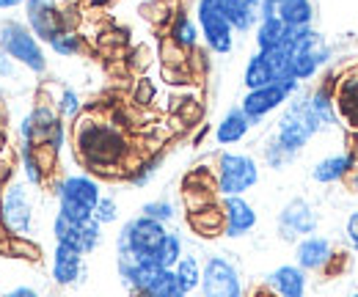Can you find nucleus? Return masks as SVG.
I'll return each mask as SVG.
<instances>
[{"label": "nucleus", "mask_w": 358, "mask_h": 297, "mask_svg": "<svg viewBox=\"0 0 358 297\" xmlns=\"http://www.w3.org/2000/svg\"><path fill=\"white\" fill-rule=\"evenodd\" d=\"M75 152L78 160L102 176H130L133 173V143L127 132L105 119L78 116L75 119Z\"/></svg>", "instance_id": "1"}, {"label": "nucleus", "mask_w": 358, "mask_h": 297, "mask_svg": "<svg viewBox=\"0 0 358 297\" xmlns=\"http://www.w3.org/2000/svg\"><path fill=\"white\" fill-rule=\"evenodd\" d=\"M55 198H58V212L69 217L72 223H86L94 217V207L102 198L99 182L86 173H72L55 184Z\"/></svg>", "instance_id": "2"}, {"label": "nucleus", "mask_w": 358, "mask_h": 297, "mask_svg": "<svg viewBox=\"0 0 358 297\" xmlns=\"http://www.w3.org/2000/svg\"><path fill=\"white\" fill-rule=\"evenodd\" d=\"M320 132L317 122H314L312 110H309V96H303L301 91L295 96H289L278 124H275V140L298 157V152H303V146Z\"/></svg>", "instance_id": "3"}, {"label": "nucleus", "mask_w": 358, "mask_h": 297, "mask_svg": "<svg viewBox=\"0 0 358 297\" xmlns=\"http://www.w3.org/2000/svg\"><path fill=\"white\" fill-rule=\"evenodd\" d=\"M169 229L152 217L138 215L133 220H127L116 237V256H127L135 261H155V254L160 248V242L166 240Z\"/></svg>", "instance_id": "4"}, {"label": "nucleus", "mask_w": 358, "mask_h": 297, "mask_svg": "<svg viewBox=\"0 0 358 297\" xmlns=\"http://www.w3.org/2000/svg\"><path fill=\"white\" fill-rule=\"evenodd\" d=\"M0 50L22 64L25 69L42 75L47 69V58H45V50H42V42L34 36V31L22 22H14V20H6L0 22Z\"/></svg>", "instance_id": "5"}, {"label": "nucleus", "mask_w": 358, "mask_h": 297, "mask_svg": "<svg viewBox=\"0 0 358 297\" xmlns=\"http://www.w3.org/2000/svg\"><path fill=\"white\" fill-rule=\"evenodd\" d=\"M259 182V166L251 154H240V152H224L218 154L215 163V184H218V196H245L251 187H257Z\"/></svg>", "instance_id": "6"}, {"label": "nucleus", "mask_w": 358, "mask_h": 297, "mask_svg": "<svg viewBox=\"0 0 358 297\" xmlns=\"http://www.w3.org/2000/svg\"><path fill=\"white\" fill-rule=\"evenodd\" d=\"M201 297H245L240 270L226 256H210L201 264Z\"/></svg>", "instance_id": "7"}, {"label": "nucleus", "mask_w": 358, "mask_h": 297, "mask_svg": "<svg viewBox=\"0 0 358 297\" xmlns=\"http://www.w3.org/2000/svg\"><path fill=\"white\" fill-rule=\"evenodd\" d=\"M52 237H55V245H66L78 254H91L99 248L102 242V226L91 217L86 223H72L69 217L58 212L52 220Z\"/></svg>", "instance_id": "8"}, {"label": "nucleus", "mask_w": 358, "mask_h": 297, "mask_svg": "<svg viewBox=\"0 0 358 297\" xmlns=\"http://www.w3.org/2000/svg\"><path fill=\"white\" fill-rule=\"evenodd\" d=\"M278 237L284 242H301L303 237H309L317 231L320 226V217H317V210L306 198H289L281 212H278Z\"/></svg>", "instance_id": "9"}, {"label": "nucleus", "mask_w": 358, "mask_h": 297, "mask_svg": "<svg viewBox=\"0 0 358 297\" xmlns=\"http://www.w3.org/2000/svg\"><path fill=\"white\" fill-rule=\"evenodd\" d=\"M0 220L8 229V234L28 237L34 229V204L25 190V184H8V190L0 196Z\"/></svg>", "instance_id": "10"}, {"label": "nucleus", "mask_w": 358, "mask_h": 297, "mask_svg": "<svg viewBox=\"0 0 358 297\" xmlns=\"http://www.w3.org/2000/svg\"><path fill=\"white\" fill-rule=\"evenodd\" d=\"M289 96H292V94H289L284 85L273 83V85H265V88H257V91H248V94L243 96L240 108H243V113L248 116L251 127H259L273 110H278L281 105L289 102Z\"/></svg>", "instance_id": "11"}, {"label": "nucleus", "mask_w": 358, "mask_h": 297, "mask_svg": "<svg viewBox=\"0 0 358 297\" xmlns=\"http://www.w3.org/2000/svg\"><path fill=\"white\" fill-rule=\"evenodd\" d=\"M25 11H28V28L39 42L50 44L64 34L61 8L55 6V0H25Z\"/></svg>", "instance_id": "12"}, {"label": "nucleus", "mask_w": 358, "mask_h": 297, "mask_svg": "<svg viewBox=\"0 0 358 297\" xmlns=\"http://www.w3.org/2000/svg\"><path fill=\"white\" fill-rule=\"evenodd\" d=\"M196 17H199V31H201V39L207 44V50L215 52V55L231 52V47H234V31L226 22L224 14L207 11V8H196Z\"/></svg>", "instance_id": "13"}, {"label": "nucleus", "mask_w": 358, "mask_h": 297, "mask_svg": "<svg viewBox=\"0 0 358 297\" xmlns=\"http://www.w3.org/2000/svg\"><path fill=\"white\" fill-rule=\"evenodd\" d=\"M334 108L350 132H358V66L334 83Z\"/></svg>", "instance_id": "14"}, {"label": "nucleus", "mask_w": 358, "mask_h": 297, "mask_svg": "<svg viewBox=\"0 0 358 297\" xmlns=\"http://www.w3.org/2000/svg\"><path fill=\"white\" fill-rule=\"evenodd\" d=\"M221 210H224L226 217V229H224V237H245L248 231H254L257 226V210L243 198V196H226L221 198Z\"/></svg>", "instance_id": "15"}, {"label": "nucleus", "mask_w": 358, "mask_h": 297, "mask_svg": "<svg viewBox=\"0 0 358 297\" xmlns=\"http://www.w3.org/2000/svg\"><path fill=\"white\" fill-rule=\"evenodd\" d=\"M334 254L336 251H334L331 240L322 237V234H309L301 242H295V264L303 273H320V270H325Z\"/></svg>", "instance_id": "16"}, {"label": "nucleus", "mask_w": 358, "mask_h": 297, "mask_svg": "<svg viewBox=\"0 0 358 297\" xmlns=\"http://www.w3.org/2000/svg\"><path fill=\"white\" fill-rule=\"evenodd\" d=\"M268 287L278 297H306L309 278L298 264H281L268 275Z\"/></svg>", "instance_id": "17"}, {"label": "nucleus", "mask_w": 358, "mask_h": 297, "mask_svg": "<svg viewBox=\"0 0 358 297\" xmlns=\"http://www.w3.org/2000/svg\"><path fill=\"white\" fill-rule=\"evenodd\" d=\"M86 275L83 270V254L66 248V245H55L52 254V281L58 287H72Z\"/></svg>", "instance_id": "18"}, {"label": "nucleus", "mask_w": 358, "mask_h": 297, "mask_svg": "<svg viewBox=\"0 0 358 297\" xmlns=\"http://www.w3.org/2000/svg\"><path fill=\"white\" fill-rule=\"evenodd\" d=\"M259 6L262 0H224L221 14L231 25L234 34H248L251 28L259 25Z\"/></svg>", "instance_id": "19"}, {"label": "nucleus", "mask_w": 358, "mask_h": 297, "mask_svg": "<svg viewBox=\"0 0 358 297\" xmlns=\"http://www.w3.org/2000/svg\"><path fill=\"white\" fill-rule=\"evenodd\" d=\"M187 226H190L193 234H199V237H204V240L221 237L226 229V217H224L221 204L213 201V204H207V207H201V210H196V212H187Z\"/></svg>", "instance_id": "20"}, {"label": "nucleus", "mask_w": 358, "mask_h": 297, "mask_svg": "<svg viewBox=\"0 0 358 297\" xmlns=\"http://www.w3.org/2000/svg\"><path fill=\"white\" fill-rule=\"evenodd\" d=\"M336 83V80H334ZM334 83H322L317 85L312 94H309V110H312L314 122L320 132L336 127L339 116H336V108H334Z\"/></svg>", "instance_id": "21"}, {"label": "nucleus", "mask_w": 358, "mask_h": 297, "mask_svg": "<svg viewBox=\"0 0 358 297\" xmlns=\"http://www.w3.org/2000/svg\"><path fill=\"white\" fill-rule=\"evenodd\" d=\"M350 171H353L350 154L348 152H339V154H328L320 163H314L312 179L317 184H336V182H345Z\"/></svg>", "instance_id": "22"}, {"label": "nucleus", "mask_w": 358, "mask_h": 297, "mask_svg": "<svg viewBox=\"0 0 358 297\" xmlns=\"http://www.w3.org/2000/svg\"><path fill=\"white\" fill-rule=\"evenodd\" d=\"M248 129H251V122L243 113V108L240 105L237 108H229L226 116L218 122V127H215V140L221 146H234V143H240L248 135Z\"/></svg>", "instance_id": "23"}, {"label": "nucleus", "mask_w": 358, "mask_h": 297, "mask_svg": "<svg viewBox=\"0 0 358 297\" xmlns=\"http://www.w3.org/2000/svg\"><path fill=\"white\" fill-rule=\"evenodd\" d=\"M171 42L177 44L179 50L190 52L199 47V39H201V31H199V22H193L185 11H174V20L169 25V34H166Z\"/></svg>", "instance_id": "24"}, {"label": "nucleus", "mask_w": 358, "mask_h": 297, "mask_svg": "<svg viewBox=\"0 0 358 297\" xmlns=\"http://www.w3.org/2000/svg\"><path fill=\"white\" fill-rule=\"evenodd\" d=\"M275 17L287 28H309L314 22V3L312 0H278Z\"/></svg>", "instance_id": "25"}, {"label": "nucleus", "mask_w": 358, "mask_h": 297, "mask_svg": "<svg viewBox=\"0 0 358 297\" xmlns=\"http://www.w3.org/2000/svg\"><path fill=\"white\" fill-rule=\"evenodd\" d=\"M243 83H245L248 91H257V88H265V85L275 83V75H273V69H270L265 52H254V55L248 58L245 72H243Z\"/></svg>", "instance_id": "26"}, {"label": "nucleus", "mask_w": 358, "mask_h": 297, "mask_svg": "<svg viewBox=\"0 0 358 297\" xmlns=\"http://www.w3.org/2000/svg\"><path fill=\"white\" fill-rule=\"evenodd\" d=\"M133 297H187V292L182 289L179 278L174 275V270H160L146 289H141L138 295Z\"/></svg>", "instance_id": "27"}, {"label": "nucleus", "mask_w": 358, "mask_h": 297, "mask_svg": "<svg viewBox=\"0 0 358 297\" xmlns=\"http://www.w3.org/2000/svg\"><path fill=\"white\" fill-rule=\"evenodd\" d=\"M257 31V47L259 52H268V50H275V47H284V36H287V25L273 17V20H259V25L254 28Z\"/></svg>", "instance_id": "28"}, {"label": "nucleus", "mask_w": 358, "mask_h": 297, "mask_svg": "<svg viewBox=\"0 0 358 297\" xmlns=\"http://www.w3.org/2000/svg\"><path fill=\"white\" fill-rule=\"evenodd\" d=\"M0 254L11 256V259H25V261H39V259H42V248H39L31 237L11 234V237L0 245Z\"/></svg>", "instance_id": "29"}, {"label": "nucleus", "mask_w": 358, "mask_h": 297, "mask_svg": "<svg viewBox=\"0 0 358 297\" xmlns=\"http://www.w3.org/2000/svg\"><path fill=\"white\" fill-rule=\"evenodd\" d=\"M182 193H210V196H218L215 171L199 166V168H193L190 173H185V179H182Z\"/></svg>", "instance_id": "30"}, {"label": "nucleus", "mask_w": 358, "mask_h": 297, "mask_svg": "<svg viewBox=\"0 0 358 297\" xmlns=\"http://www.w3.org/2000/svg\"><path fill=\"white\" fill-rule=\"evenodd\" d=\"M174 275L179 278V284H182V289L187 295L196 292L201 287V261L196 256H182L177 261V267H174Z\"/></svg>", "instance_id": "31"}, {"label": "nucleus", "mask_w": 358, "mask_h": 297, "mask_svg": "<svg viewBox=\"0 0 358 297\" xmlns=\"http://www.w3.org/2000/svg\"><path fill=\"white\" fill-rule=\"evenodd\" d=\"M182 256H185L182 254V237H179L177 231H169L166 240L160 242L157 254H155V264H157L160 270H174Z\"/></svg>", "instance_id": "32"}, {"label": "nucleus", "mask_w": 358, "mask_h": 297, "mask_svg": "<svg viewBox=\"0 0 358 297\" xmlns=\"http://www.w3.org/2000/svg\"><path fill=\"white\" fill-rule=\"evenodd\" d=\"M52 52L64 55V58H75V55H83L89 47H86V39L78 34V31H69V34H61L58 39L50 42Z\"/></svg>", "instance_id": "33"}, {"label": "nucleus", "mask_w": 358, "mask_h": 297, "mask_svg": "<svg viewBox=\"0 0 358 297\" xmlns=\"http://www.w3.org/2000/svg\"><path fill=\"white\" fill-rule=\"evenodd\" d=\"M28 152H31V157L36 160V166L42 168V173H45L47 179L55 173V168H58V152L61 149H55L52 143H39V146H25Z\"/></svg>", "instance_id": "34"}, {"label": "nucleus", "mask_w": 358, "mask_h": 297, "mask_svg": "<svg viewBox=\"0 0 358 297\" xmlns=\"http://www.w3.org/2000/svg\"><path fill=\"white\" fill-rule=\"evenodd\" d=\"M55 110H58V116H61V119L75 122V119L83 113V102H80L78 91H75V88H64V91H61V96H58V102H55Z\"/></svg>", "instance_id": "35"}, {"label": "nucleus", "mask_w": 358, "mask_h": 297, "mask_svg": "<svg viewBox=\"0 0 358 297\" xmlns=\"http://www.w3.org/2000/svg\"><path fill=\"white\" fill-rule=\"evenodd\" d=\"M141 14L152 22V25H171V20H174V6L171 3H166V0H152V3H143L141 6Z\"/></svg>", "instance_id": "36"}, {"label": "nucleus", "mask_w": 358, "mask_h": 297, "mask_svg": "<svg viewBox=\"0 0 358 297\" xmlns=\"http://www.w3.org/2000/svg\"><path fill=\"white\" fill-rule=\"evenodd\" d=\"M262 157H265V163H268V168L273 171H281L287 168L292 160H295V154H289L275 138H270L268 143H265V149H262Z\"/></svg>", "instance_id": "37"}, {"label": "nucleus", "mask_w": 358, "mask_h": 297, "mask_svg": "<svg viewBox=\"0 0 358 297\" xmlns=\"http://www.w3.org/2000/svg\"><path fill=\"white\" fill-rule=\"evenodd\" d=\"M141 215L143 217H152V220H157V223H171L174 217H177V207L169 201V198H157V201H146L143 207H141Z\"/></svg>", "instance_id": "38"}, {"label": "nucleus", "mask_w": 358, "mask_h": 297, "mask_svg": "<svg viewBox=\"0 0 358 297\" xmlns=\"http://www.w3.org/2000/svg\"><path fill=\"white\" fill-rule=\"evenodd\" d=\"M94 220H96L99 226H110V223L119 220V204H116L113 196H102V198H99V204L94 207Z\"/></svg>", "instance_id": "39"}, {"label": "nucleus", "mask_w": 358, "mask_h": 297, "mask_svg": "<svg viewBox=\"0 0 358 297\" xmlns=\"http://www.w3.org/2000/svg\"><path fill=\"white\" fill-rule=\"evenodd\" d=\"M152 58H155V52H152L146 44H141V47H133V50L127 52L124 64H127L130 72H146V69L152 66Z\"/></svg>", "instance_id": "40"}, {"label": "nucleus", "mask_w": 358, "mask_h": 297, "mask_svg": "<svg viewBox=\"0 0 358 297\" xmlns=\"http://www.w3.org/2000/svg\"><path fill=\"white\" fill-rule=\"evenodd\" d=\"M160 61H163V66H185L187 64V52L179 50L169 36H163V42H160Z\"/></svg>", "instance_id": "41"}, {"label": "nucleus", "mask_w": 358, "mask_h": 297, "mask_svg": "<svg viewBox=\"0 0 358 297\" xmlns=\"http://www.w3.org/2000/svg\"><path fill=\"white\" fill-rule=\"evenodd\" d=\"M155 83L149 80V78H138L135 80V88H133V102L138 108H149L152 102H155Z\"/></svg>", "instance_id": "42"}, {"label": "nucleus", "mask_w": 358, "mask_h": 297, "mask_svg": "<svg viewBox=\"0 0 358 297\" xmlns=\"http://www.w3.org/2000/svg\"><path fill=\"white\" fill-rule=\"evenodd\" d=\"M22 173H25V179H28L34 187H42V184L47 182V176L42 173V168L36 166V160L31 157V152H28V149L22 152Z\"/></svg>", "instance_id": "43"}, {"label": "nucleus", "mask_w": 358, "mask_h": 297, "mask_svg": "<svg viewBox=\"0 0 358 297\" xmlns=\"http://www.w3.org/2000/svg\"><path fill=\"white\" fill-rule=\"evenodd\" d=\"M179 113V122H185V124H196L199 119H201V102L199 99H182L177 108Z\"/></svg>", "instance_id": "44"}, {"label": "nucleus", "mask_w": 358, "mask_h": 297, "mask_svg": "<svg viewBox=\"0 0 358 297\" xmlns=\"http://www.w3.org/2000/svg\"><path fill=\"white\" fill-rule=\"evenodd\" d=\"M345 237H348V242H350V248L358 251V210L350 217H348V226H345Z\"/></svg>", "instance_id": "45"}, {"label": "nucleus", "mask_w": 358, "mask_h": 297, "mask_svg": "<svg viewBox=\"0 0 358 297\" xmlns=\"http://www.w3.org/2000/svg\"><path fill=\"white\" fill-rule=\"evenodd\" d=\"M14 64H17V61H11V58L0 50V78H11V75H14Z\"/></svg>", "instance_id": "46"}, {"label": "nucleus", "mask_w": 358, "mask_h": 297, "mask_svg": "<svg viewBox=\"0 0 358 297\" xmlns=\"http://www.w3.org/2000/svg\"><path fill=\"white\" fill-rule=\"evenodd\" d=\"M6 297H42V295L36 289H31V287H14Z\"/></svg>", "instance_id": "47"}, {"label": "nucleus", "mask_w": 358, "mask_h": 297, "mask_svg": "<svg viewBox=\"0 0 358 297\" xmlns=\"http://www.w3.org/2000/svg\"><path fill=\"white\" fill-rule=\"evenodd\" d=\"M248 297H278V295L270 289L268 284H259V287H254V289L248 292Z\"/></svg>", "instance_id": "48"}, {"label": "nucleus", "mask_w": 358, "mask_h": 297, "mask_svg": "<svg viewBox=\"0 0 358 297\" xmlns=\"http://www.w3.org/2000/svg\"><path fill=\"white\" fill-rule=\"evenodd\" d=\"M8 179H11V166H8V163H3V160H0V187H3V184H6V182H8Z\"/></svg>", "instance_id": "49"}, {"label": "nucleus", "mask_w": 358, "mask_h": 297, "mask_svg": "<svg viewBox=\"0 0 358 297\" xmlns=\"http://www.w3.org/2000/svg\"><path fill=\"white\" fill-rule=\"evenodd\" d=\"M345 182H348V187H350V190H353V193H358V168H353V171H350V173H348V179H345Z\"/></svg>", "instance_id": "50"}, {"label": "nucleus", "mask_w": 358, "mask_h": 297, "mask_svg": "<svg viewBox=\"0 0 358 297\" xmlns=\"http://www.w3.org/2000/svg\"><path fill=\"white\" fill-rule=\"evenodd\" d=\"M17 6H25V0H0V8H17Z\"/></svg>", "instance_id": "51"}, {"label": "nucleus", "mask_w": 358, "mask_h": 297, "mask_svg": "<svg viewBox=\"0 0 358 297\" xmlns=\"http://www.w3.org/2000/svg\"><path fill=\"white\" fill-rule=\"evenodd\" d=\"M207 132H210V127H207V124H201V129H199V135H196V138H193V143H196V146H199V143H201V140H204V135H207Z\"/></svg>", "instance_id": "52"}, {"label": "nucleus", "mask_w": 358, "mask_h": 297, "mask_svg": "<svg viewBox=\"0 0 358 297\" xmlns=\"http://www.w3.org/2000/svg\"><path fill=\"white\" fill-rule=\"evenodd\" d=\"M8 237H11V234H8V229H6V226H3V220H0V245H3Z\"/></svg>", "instance_id": "53"}, {"label": "nucleus", "mask_w": 358, "mask_h": 297, "mask_svg": "<svg viewBox=\"0 0 358 297\" xmlns=\"http://www.w3.org/2000/svg\"><path fill=\"white\" fill-rule=\"evenodd\" d=\"M0 122H3V108H0Z\"/></svg>", "instance_id": "54"}, {"label": "nucleus", "mask_w": 358, "mask_h": 297, "mask_svg": "<svg viewBox=\"0 0 358 297\" xmlns=\"http://www.w3.org/2000/svg\"><path fill=\"white\" fill-rule=\"evenodd\" d=\"M166 3H171V0H166Z\"/></svg>", "instance_id": "55"}, {"label": "nucleus", "mask_w": 358, "mask_h": 297, "mask_svg": "<svg viewBox=\"0 0 358 297\" xmlns=\"http://www.w3.org/2000/svg\"><path fill=\"white\" fill-rule=\"evenodd\" d=\"M353 297H358V295H353Z\"/></svg>", "instance_id": "56"}]
</instances>
